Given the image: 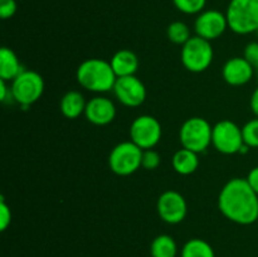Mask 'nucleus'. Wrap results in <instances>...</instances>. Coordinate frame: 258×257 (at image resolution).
Returning a JSON list of instances; mask_svg holds the SVG:
<instances>
[{
    "label": "nucleus",
    "mask_w": 258,
    "mask_h": 257,
    "mask_svg": "<svg viewBox=\"0 0 258 257\" xmlns=\"http://www.w3.org/2000/svg\"><path fill=\"white\" fill-rule=\"evenodd\" d=\"M218 209L231 222L248 226L258 221V194L246 178H233L219 191Z\"/></svg>",
    "instance_id": "f257e3e1"
},
{
    "label": "nucleus",
    "mask_w": 258,
    "mask_h": 257,
    "mask_svg": "<svg viewBox=\"0 0 258 257\" xmlns=\"http://www.w3.org/2000/svg\"><path fill=\"white\" fill-rule=\"evenodd\" d=\"M76 78L87 91L103 93L113 90L117 76L113 72L110 62L101 58H90L78 66Z\"/></svg>",
    "instance_id": "f03ea898"
},
{
    "label": "nucleus",
    "mask_w": 258,
    "mask_h": 257,
    "mask_svg": "<svg viewBox=\"0 0 258 257\" xmlns=\"http://www.w3.org/2000/svg\"><path fill=\"white\" fill-rule=\"evenodd\" d=\"M228 27L237 34L258 30V0H231L226 12Z\"/></svg>",
    "instance_id": "7ed1b4c3"
},
{
    "label": "nucleus",
    "mask_w": 258,
    "mask_h": 257,
    "mask_svg": "<svg viewBox=\"0 0 258 257\" xmlns=\"http://www.w3.org/2000/svg\"><path fill=\"white\" fill-rule=\"evenodd\" d=\"M213 126L203 117H190L181 125L179 140L183 148L199 154L206 151L212 144Z\"/></svg>",
    "instance_id": "20e7f679"
},
{
    "label": "nucleus",
    "mask_w": 258,
    "mask_h": 257,
    "mask_svg": "<svg viewBox=\"0 0 258 257\" xmlns=\"http://www.w3.org/2000/svg\"><path fill=\"white\" fill-rule=\"evenodd\" d=\"M143 151V149L139 148L131 140L117 144L108 156L110 169L116 175H131L141 168Z\"/></svg>",
    "instance_id": "39448f33"
},
{
    "label": "nucleus",
    "mask_w": 258,
    "mask_h": 257,
    "mask_svg": "<svg viewBox=\"0 0 258 257\" xmlns=\"http://www.w3.org/2000/svg\"><path fill=\"white\" fill-rule=\"evenodd\" d=\"M213 48L209 40L194 35L181 48V63L193 73L204 72L213 62Z\"/></svg>",
    "instance_id": "423d86ee"
},
{
    "label": "nucleus",
    "mask_w": 258,
    "mask_h": 257,
    "mask_svg": "<svg viewBox=\"0 0 258 257\" xmlns=\"http://www.w3.org/2000/svg\"><path fill=\"white\" fill-rule=\"evenodd\" d=\"M13 98L23 107L32 106L42 97L44 92V81L35 71H23L15 80L12 81Z\"/></svg>",
    "instance_id": "0eeeda50"
},
{
    "label": "nucleus",
    "mask_w": 258,
    "mask_h": 257,
    "mask_svg": "<svg viewBox=\"0 0 258 257\" xmlns=\"http://www.w3.org/2000/svg\"><path fill=\"white\" fill-rule=\"evenodd\" d=\"M212 145L224 155H233L241 151L244 141L242 127L231 120H222L213 126Z\"/></svg>",
    "instance_id": "6e6552de"
},
{
    "label": "nucleus",
    "mask_w": 258,
    "mask_h": 257,
    "mask_svg": "<svg viewBox=\"0 0 258 257\" xmlns=\"http://www.w3.org/2000/svg\"><path fill=\"white\" fill-rule=\"evenodd\" d=\"M161 125L151 115L138 116L130 126V138L143 150L154 149L161 139Z\"/></svg>",
    "instance_id": "1a4fd4ad"
},
{
    "label": "nucleus",
    "mask_w": 258,
    "mask_h": 257,
    "mask_svg": "<svg viewBox=\"0 0 258 257\" xmlns=\"http://www.w3.org/2000/svg\"><path fill=\"white\" fill-rule=\"evenodd\" d=\"M159 217L165 223L178 224L185 219L188 204L185 198L176 190H166L161 193L156 203Z\"/></svg>",
    "instance_id": "9d476101"
},
{
    "label": "nucleus",
    "mask_w": 258,
    "mask_h": 257,
    "mask_svg": "<svg viewBox=\"0 0 258 257\" xmlns=\"http://www.w3.org/2000/svg\"><path fill=\"white\" fill-rule=\"evenodd\" d=\"M112 91L118 102L126 107H139L146 100L145 85L136 76L118 77Z\"/></svg>",
    "instance_id": "9b49d317"
},
{
    "label": "nucleus",
    "mask_w": 258,
    "mask_h": 257,
    "mask_svg": "<svg viewBox=\"0 0 258 257\" xmlns=\"http://www.w3.org/2000/svg\"><path fill=\"white\" fill-rule=\"evenodd\" d=\"M228 27V20L226 14L219 10H203L199 13L194 23V30L198 37L204 38L207 40L218 39L224 34Z\"/></svg>",
    "instance_id": "f8f14e48"
},
{
    "label": "nucleus",
    "mask_w": 258,
    "mask_h": 257,
    "mask_svg": "<svg viewBox=\"0 0 258 257\" xmlns=\"http://www.w3.org/2000/svg\"><path fill=\"white\" fill-rule=\"evenodd\" d=\"M85 116L93 125H108V123L112 122L116 116L115 103L107 97L96 96L87 102Z\"/></svg>",
    "instance_id": "ddd939ff"
},
{
    "label": "nucleus",
    "mask_w": 258,
    "mask_h": 257,
    "mask_svg": "<svg viewBox=\"0 0 258 257\" xmlns=\"http://www.w3.org/2000/svg\"><path fill=\"white\" fill-rule=\"evenodd\" d=\"M254 73V67L243 57H233L224 63L222 76L228 85L238 87L248 83Z\"/></svg>",
    "instance_id": "4468645a"
},
{
    "label": "nucleus",
    "mask_w": 258,
    "mask_h": 257,
    "mask_svg": "<svg viewBox=\"0 0 258 257\" xmlns=\"http://www.w3.org/2000/svg\"><path fill=\"white\" fill-rule=\"evenodd\" d=\"M115 75L118 77L135 76L139 68V58L133 50L120 49L112 55L110 60Z\"/></svg>",
    "instance_id": "2eb2a0df"
},
{
    "label": "nucleus",
    "mask_w": 258,
    "mask_h": 257,
    "mask_svg": "<svg viewBox=\"0 0 258 257\" xmlns=\"http://www.w3.org/2000/svg\"><path fill=\"white\" fill-rule=\"evenodd\" d=\"M23 67L14 50L3 47L0 50V80L12 82L23 72Z\"/></svg>",
    "instance_id": "dca6fc26"
},
{
    "label": "nucleus",
    "mask_w": 258,
    "mask_h": 257,
    "mask_svg": "<svg viewBox=\"0 0 258 257\" xmlns=\"http://www.w3.org/2000/svg\"><path fill=\"white\" fill-rule=\"evenodd\" d=\"M86 106L87 102L82 93L78 91H68L60 100V112L64 117L75 120L85 113Z\"/></svg>",
    "instance_id": "f3484780"
},
{
    "label": "nucleus",
    "mask_w": 258,
    "mask_h": 257,
    "mask_svg": "<svg viewBox=\"0 0 258 257\" xmlns=\"http://www.w3.org/2000/svg\"><path fill=\"white\" fill-rule=\"evenodd\" d=\"M171 164H173L174 170L178 174H180V175H190L199 166L198 154L185 148H181L180 150L174 154L173 159H171Z\"/></svg>",
    "instance_id": "a211bd4d"
},
{
    "label": "nucleus",
    "mask_w": 258,
    "mask_h": 257,
    "mask_svg": "<svg viewBox=\"0 0 258 257\" xmlns=\"http://www.w3.org/2000/svg\"><path fill=\"white\" fill-rule=\"evenodd\" d=\"M178 246L174 238L169 234H160L151 242V257H176Z\"/></svg>",
    "instance_id": "6ab92c4d"
},
{
    "label": "nucleus",
    "mask_w": 258,
    "mask_h": 257,
    "mask_svg": "<svg viewBox=\"0 0 258 257\" xmlns=\"http://www.w3.org/2000/svg\"><path fill=\"white\" fill-rule=\"evenodd\" d=\"M181 257H216V254L208 242L201 238H191L183 246Z\"/></svg>",
    "instance_id": "aec40b11"
},
{
    "label": "nucleus",
    "mask_w": 258,
    "mask_h": 257,
    "mask_svg": "<svg viewBox=\"0 0 258 257\" xmlns=\"http://www.w3.org/2000/svg\"><path fill=\"white\" fill-rule=\"evenodd\" d=\"M166 35L171 43L178 45H184L191 38L190 29L188 25L179 20L169 24L168 29H166Z\"/></svg>",
    "instance_id": "412c9836"
},
{
    "label": "nucleus",
    "mask_w": 258,
    "mask_h": 257,
    "mask_svg": "<svg viewBox=\"0 0 258 257\" xmlns=\"http://www.w3.org/2000/svg\"><path fill=\"white\" fill-rule=\"evenodd\" d=\"M243 141L247 146L252 149H258V117L252 118L242 127Z\"/></svg>",
    "instance_id": "4be33fe9"
},
{
    "label": "nucleus",
    "mask_w": 258,
    "mask_h": 257,
    "mask_svg": "<svg viewBox=\"0 0 258 257\" xmlns=\"http://www.w3.org/2000/svg\"><path fill=\"white\" fill-rule=\"evenodd\" d=\"M179 12L184 14H199L203 12L207 0H173Z\"/></svg>",
    "instance_id": "5701e85b"
},
{
    "label": "nucleus",
    "mask_w": 258,
    "mask_h": 257,
    "mask_svg": "<svg viewBox=\"0 0 258 257\" xmlns=\"http://www.w3.org/2000/svg\"><path fill=\"white\" fill-rule=\"evenodd\" d=\"M161 163V156L158 151L154 149H148L143 151V160H141V166L145 170H155L159 168Z\"/></svg>",
    "instance_id": "b1692460"
},
{
    "label": "nucleus",
    "mask_w": 258,
    "mask_h": 257,
    "mask_svg": "<svg viewBox=\"0 0 258 257\" xmlns=\"http://www.w3.org/2000/svg\"><path fill=\"white\" fill-rule=\"evenodd\" d=\"M12 223V209L5 203L4 198H0V231H5Z\"/></svg>",
    "instance_id": "393cba45"
},
{
    "label": "nucleus",
    "mask_w": 258,
    "mask_h": 257,
    "mask_svg": "<svg viewBox=\"0 0 258 257\" xmlns=\"http://www.w3.org/2000/svg\"><path fill=\"white\" fill-rule=\"evenodd\" d=\"M243 58L248 63H251L254 70L258 68V40L257 42H251L246 45L243 52Z\"/></svg>",
    "instance_id": "a878e982"
},
{
    "label": "nucleus",
    "mask_w": 258,
    "mask_h": 257,
    "mask_svg": "<svg viewBox=\"0 0 258 257\" xmlns=\"http://www.w3.org/2000/svg\"><path fill=\"white\" fill-rule=\"evenodd\" d=\"M18 5L15 0H0V18L9 19L17 13Z\"/></svg>",
    "instance_id": "bb28decb"
},
{
    "label": "nucleus",
    "mask_w": 258,
    "mask_h": 257,
    "mask_svg": "<svg viewBox=\"0 0 258 257\" xmlns=\"http://www.w3.org/2000/svg\"><path fill=\"white\" fill-rule=\"evenodd\" d=\"M0 101H2V102H10V101H14L12 88L7 85V81L3 80H0Z\"/></svg>",
    "instance_id": "cd10ccee"
},
{
    "label": "nucleus",
    "mask_w": 258,
    "mask_h": 257,
    "mask_svg": "<svg viewBox=\"0 0 258 257\" xmlns=\"http://www.w3.org/2000/svg\"><path fill=\"white\" fill-rule=\"evenodd\" d=\"M246 179L248 180L252 189L258 194V166H254L253 169H251V171H249Z\"/></svg>",
    "instance_id": "c85d7f7f"
},
{
    "label": "nucleus",
    "mask_w": 258,
    "mask_h": 257,
    "mask_svg": "<svg viewBox=\"0 0 258 257\" xmlns=\"http://www.w3.org/2000/svg\"><path fill=\"white\" fill-rule=\"evenodd\" d=\"M249 105H251L252 112L254 113V116H256V117H258V87L253 91V93H252Z\"/></svg>",
    "instance_id": "c756f323"
},
{
    "label": "nucleus",
    "mask_w": 258,
    "mask_h": 257,
    "mask_svg": "<svg viewBox=\"0 0 258 257\" xmlns=\"http://www.w3.org/2000/svg\"><path fill=\"white\" fill-rule=\"evenodd\" d=\"M256 72H257V77H258V68L256 70Z\"/></svg>",
    "instance_id": "7c9ffc66"
},
{
    "label": "nucleus",
    "mask_w": 258,
    "mask_h": 257,
    "mask_svg": "<svg viewBox=\"0 0 258 257\" xmlns=\"http://www.w3.org/2000/svg\"><path fill=\"white\" fill-rule=\"evenodd\" d=\"M256 35H257V38H258V30L256 32Z\"/></svg>",
    "instance_id": "2f4dec72"
}]
</instances>
